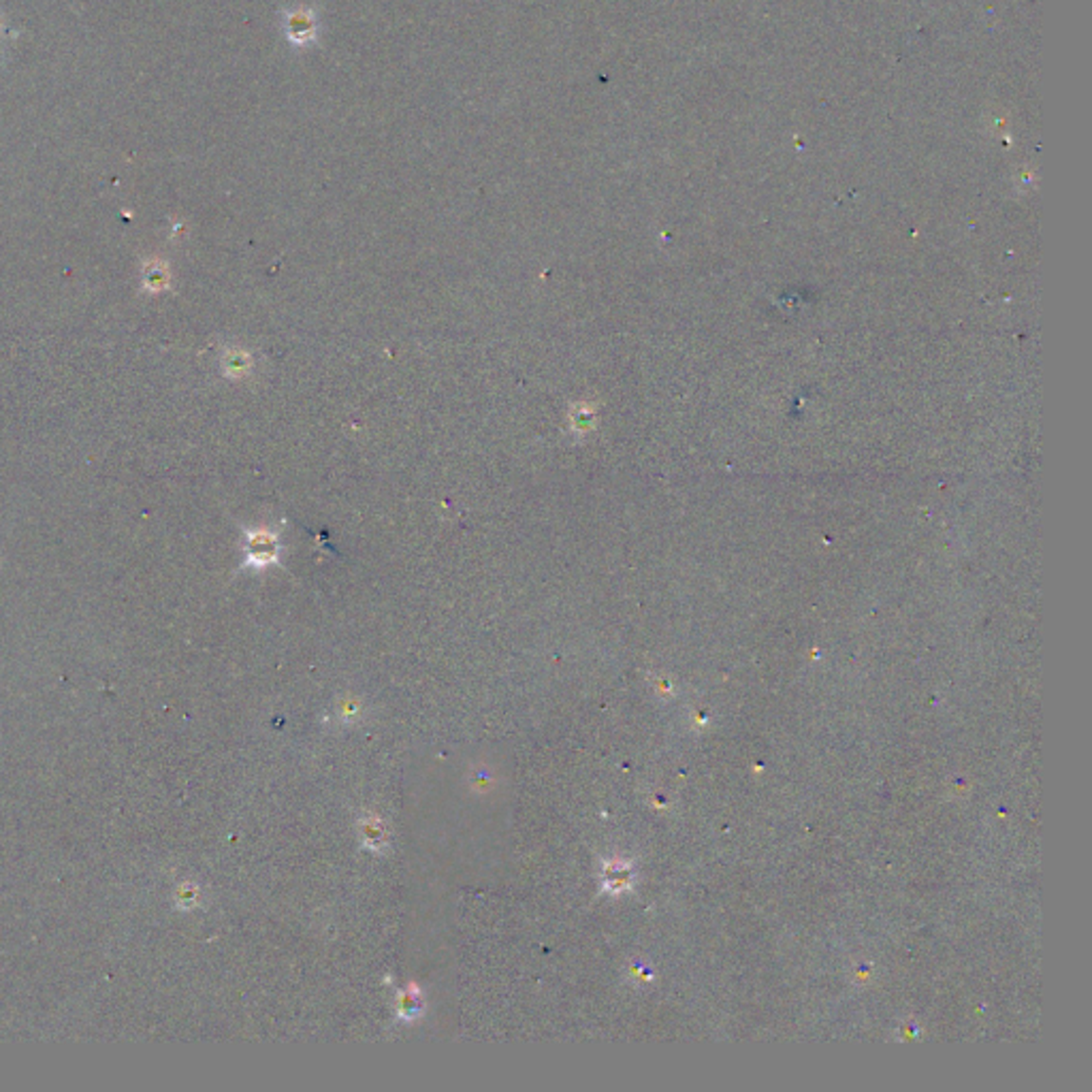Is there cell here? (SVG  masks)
<instances>
[{
  "label": "cell",
  "mask_w": 1092,
  "mask_h": 1092,
  "mask_svg": "<svg viewBox=\"0 0 1092 1092\" xmlns=\"http://www.w3.org/2000/svg\"><path fill=\"white\" fill-rule=\"evenodd\" d=\"M248 557L254 559L258 563H267L273 557V538L267 536V540L263 544V536H254V538H250V551H248Z\"/></svg>",
  "instance_id": "4"
},
{
  "label": "cell",
  "mask_w": 1092,
  "mask_h": 1092,
  "mask_svg": "<svg viewBox=\"0 0 1092 1092\" xmlns=\"http://www.w3.org/2000/svg\"><path fill=\"white\" fill-rule=\"evenodd\" d=\"M359 835L363 838V845H366L369 852L374 854H383L386 849V830L383 826V821L378 818H363L359 821Z\"/></svg>",
  "instance_id": "1"
},
{
  "label": "cell",
  "mask_w": 1092,
  "mask_h": 1092,
  "mask_svg": "<svg viewBox=\"0 0 1092 1092\" xmlns=\"http://www.w3.org/2000/svg\"><path fill=\"white\" fill-rule=\"evenodd\" d=\"M424 1011V1003H423V996L419 992V988H405V990L400 994V1001H397V1013H400V1018L404 1022H414L416 1018H421Z\"/></svg>",
  "instance_id": "2"
},
{
  "label": "cell",
  "mask_w": 1092,
  "mask_h": 1092,
  "mask_svg": "<svg viewBox=\"0 0 1092 1092\" xmlns=\"http://www.w3.org/2000/svg\"><path fill=\"white\" fill-rule=\"evenodd\" d=\"M628 864H623L621 860H614L611 864L604 866V886L606 890H612V892H619L628 886Z\"/></svg>",
  "instance_id": "3"
}]
</instances>
